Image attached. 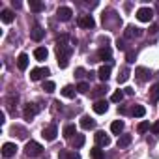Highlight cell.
Masks as SVG:
<instances>
[{
	"label": "cell",
	"mask_w": 159,
	"mask_h": 159,
	"mask_svg": "<svg viewBox=\"0 0 159 159\" xmlns=\"http://www.w3.org/2000/svg\"><path fill=\"white\" fill-rule=\"evenodd\" d=\"M41 152H43V146L39 142H36V140H30L25 146V153L28 157H38V155H41Z\"/></svg>",
	"instance_id": "obj_1"
},
{
	"label": "cell",
	"mask_w": 159,
	"mask_h": 159,
	"mask_svg": "<svg viewBox=\"0 0 159 159\" xmlns=\"http://www.w3.org/2000/svg\"><path fill=\"white\" fill-rule=\"evenodd\" d=\"M137 19L142 21V23H150V21L153 19V10H152V8H140V10L137 11Z\"/></svg>",
	"instance_id": "obj_2"
},
{
	"label": "cell",
	"mask_w": 159,
	"mask_h": 159,
	"mask_svg": "<svg viewBox=\"0 0 159 159\" xmlns=\"http://www.w3.org/2000/svg\"><path fill=\"white\" fill-rule=\"evenodd\" d=\"M56 135H58V129H56V124H49L47 127H43V139H45V140H49V142H52V140L56 139Z\"/></svg>",
	"instance_id": "obj_3"
},
{
	"label": "cell",
	"mask_w": 159,
	"mask_h": 159,
	"mask_svg": "<svg viewBox=\"0 0 159 159\" xmlns=\"http://www.w3.org/2000/svg\"><path fill=\"white\" fill-rule=\"evenodd\" d=\"M77 23H79V26H81V28H88V30L96 26V21H94L92 15H81V17L77 19Z\"/></svg>",
	"instance_id": "obj_4"
},
{
	"label": "cell",
	"mask_w": 159,
	"mask_h": 159,
	"mask_svg": "<svg viewBox=\"0 0 159 159\" xmlns=\"http://www.w3.org/2000/svg\"><path fill=\"white\" fill-rule=\"evenodd\" d=\"M71 15H73V11H71V8H67V6H60V8L56 10V17H58L60 21H69Z\"/></svg>",
	"instance_id": "obj_5"
},
{
	"label": "cell",
	"mask_w": 159,
	"mask_h": 159,
	"mask_svg": "<svg viewBox=\"0 0 159 159\" xmlns=\"http://www.w3.org/2000/svg\"><path fill=\"white\" fill-rule=\"evenodd\" d=\"M135 77L139 79L140 83H146L148 79L152 77V71H150L148 67H137V69H135Z\"/></svg>",
	"instance_id": "obj_6"
},
{
	"label": "cell",
	"mask_w": 159,
	"mask_h": 159,
	"mask_svg": "<svg viewBox=\"0 0 159 159\" xmlns=\"http://www.w3.org/2000/svg\"><path fill=\"white\" fill-rule=\"evenodd\" d=\"M47 75H49V69L47 67H34L30 71V79H32V81H39V79H43Z\"/></svg>",
	"instance_id": "obj_7"
},
{
	"label": "cell",
	"mask_w": 159,
	"mask_h": 159,
	"mask_svg": "<svg viewBox=\"0 0 159 159\" xmlns=\"http://www.w3.org/2000/svg\"><path fill=\"white\" fill-rule=\"evenodd\" d=\"M38 111H39V109H38L34 103H28V105L25 107V111H23V114H25V120H32V118L38 114Z\"/></svg>",
	"instance_id": "obj_8"
},
{
	"label": "cell",
	"mask_w": 159,
	"mask_h": 159,
	"mask_svg": "<svg viewBox=\"0 0 159 159\" xmlns=\"http://www.w3.org/2000/svg\"><path fill=\"white\" fill-rule=\"evenodd\" d=\"M96 142H98V146H109L111 144V137L105 131H98L96 133Z\"/></svg>",
	"instance_id": "obj_9"
},
{
	"label": "cell",
	"mask_w": 159,
	"mask_h": 159,
	"mask_svg": "<svg viewBox=\"0 0 159 159\" xmlns=\"http://www.w3.org/2000/svg\"><path fill=\"white\" fill-rule=\"evenodd\" d=\"M15 152H17V146H15L13 142H6V144L2 146V155H4V157H8V159H10V157H13V155H15Z\"/></svg>",
	"instance_id": "obj_10"
},
{
	"label": "cell",
	"mask_w": 159,
	"mask_h": 159,
	"mask_svg": "<svg viewBox=\"0 0 159 159\" xmlns=\"http://www.w3.org/2000/svg\"><path fill=\"white\" fill-rule=\"evenodd\" d=\"M30 38H32L34 41H41V39L45 38V30H43L41 26H38V25H36V26L30 30Z\"/></svg>",
	"instance_id": "obj_11"
},
{
	"label": "cell",
	"mask_w": 159,
	"mask_h": 159,
	"mask_svg": "<svg viewBox=\"0 0 159 159\" xmlns=\"http://www.w3.org/2000/svg\"><path fill=\"white\" fill-rule=\"evenodd\" d=\"M107 111H109V103H107L105 99H98L96 105H94V112H98V114H105Z\"/></svg>",
	"instance_id": "obj_12"
},
{
	"label": "cell",
	"mask_w": 159,
	"mask_h": 159,
	"mask_svg": "<svg viewBox=\"0 0 159 159\" xmlns=\"http://www.w3.org/2000/svg\"><path fill=\"white\" fill-rule=\"evenodd\" d=\"M98 77L101 79L103 83H107V81H109V77H111V66H101L99 71H98Z\"/></svg>",
	"instance_id": "obj_13"
},
{
	"label": "cell",
	"mask_w": 159,
	"mask_h": 159,
	"mask_svg": "<svg viewBox=\"0 0 159 159\" xmlns=\"http://www.w3.org/2000/svg\"><path fill=\"white\" fill-rule=\"evenodd\" d=\"M58 159H81L77 152H69V150H60L58 153Z\"/></svg>",
	"instance_id": "obj_14"
},
{
	"label": "cell",
	"mask_w": 159,
	"mask_h": 159,
	"mask_svg": "<svg viewBox=\"0 0 159 159\" xmlns=\"http://www.w3.org/2000/svg\"><path fill=\"white\" fill-rule=\"evenodd\" d=\"M144 32L140 30V28H137V26H127L125 28V38H140Z\"/></svg>",
	"instance_id": "obj_15"
},
{
	"label": "cell",
	"mask_w": 159,
	"mask_h": 159,
	"mask_svg": "<svg viewBox=\"0 0 159 159\" xmlns=\"http://www.w3.org/2000/svg\"><path fill=\"white\" fill-rule=\"evenodd\" d=\"M81 127L83 129H94L96 127V120L90 118V116H83L81 118Z\"/></svg>",
	"instance_id": "obj_16"
},
{
	"label": "cell",
	"mask_w": 159,
	"mask_h": 159,
	"mask_svg": "<svg viewBox=\"0 0 159 159\" xmlns=\"http://www.w3.org/2000/svg\"><path fill=\"white\" fill-rule=\"evenodd\" d=\"M0 19H2V23L10 25V23H13L15 15H13V11H11V10H2V13H0Z\"/></svg>",
	"instance_id": "obj_17"
},
{
	"label": "cell",
	"mask_w": 159,
	"mask_h": 159,
	"mask_svg": "<svg viewBox=\"0 0 159 159\" xmlns=\"http://www.w3.org/2000/svg\"><path fill=\"white\" fill-rule=\"evenodd\" d=\"M34 56H36V60L43 62V60H47V56H49V51H47L45 47H38V49L34 51Z\"/></svg>",
	"instance_id": "obj_18"
},
{
	"label": "cell",
	"mask_w": 159,
	"mask_h": 159,
	"mask_svg": "<svg viewBox=\"0 0 159 159\" xmlns=\"http://www.w3.org/2000/svg\"><path fill=\"white\" fill-rule=\"evenodd\" d=\"M17 66H19V69L21 71H25L26 67H28V54H19V58H17Z\"/></svg>",
	"instance_id": "obj_19"
},
{
	"label": "cell",
	"mask_w": 159,
	"mask_h": 159,
	"mask_svg": "<svg viewBox=\"0 0 159 159\" xmlns=\"http://www.w3.org/2000/svg\"><path fill=\"white\" fill-rule=\"evenodd\" d=\"M111 131H112L114 135H120V133L124 131V122H122V120H114V122L111 124Z\"/></svg>",
	"instance_id": "obj_20"
},
{
	"label": "cell",
	"mask_w": 159,
	"mask_h": 159,
	"mask_svg": "<svg viewBox=\"0 0 159 159\" xmlns=\"http://www.w3.org/2000/svg\"><path fill=\"white\" fill-rule=\"evenodd\" d=\"M75 92H77V88H73L71 84H67V86L62 88V96H64V98H69V99L75 98Z\"/></svg>",
	"instance_id": "obj_21"
},
{
	"label": "cell",
	"mask_w": 159,
	"mask_h": 159,
	"mask_svg": "<svg viewBox=\"0 0 159 159\" xmlns=\"http://www.w3.org/2000/svg\"><path fill=\"white\" fill-rule=\"evenodd\" d=\"M11 133L17 135L19 139H26V135H28V131H26L25 127H21V125H13V127H11Z\"/></svg>",
	"instance_id": "obj_22"
},
{
	"label": "cell",
	"mask_w": 159,
	"mask_h": 159,
	"mask_svg": "<svg viewBox=\"0 0 159 159\" xmlns=\"http://www.w3.org/2000/svg\"><path fill=\"white\" fill-rule=\"evenodd\" d=\"M131 144V135H120L118 139V148H127Z\"/></svg>",
	"instance_id": "obj_23"
},
{
	"label": "cell",
	"mask_w": 159,
	"mask_h": 159,
	"mask_svg": "<svg viewBox=\"0 0 159 159\" xmlns=\"http://www.w3.org/2000/svg\"><path fill=\"white\" fill-rule=\"evenodd\" d=\"M90 157L92 159H105V153H103V150L99 146H96V148L90 150Z\"/></svg>",
	"instance_id": "obj_24"
},
{
	"label": "cell",
	"mask_w": 159,
	"mask_h": 159,
	"mask_svg": "<svg viewBox=\"0 0 159 159\" xmlns=\"http://www.w3.org/2000/svg\"><path fill=\"white\" fill-rule=\"evenodd\" d=\"M43 2H39V0H30V10L34 11V13H39V11H43Z\"/></svg>",
	"instance_id": "obj_25"
},
{
	"label": "cell",
	"mask_w": 159,
	"mask_h": 159,
	"mask_svg": "<svg viewBox=\"0 0 159 159\" xmlns=\"http://www.w3.org/2000/svg\"><path fill=\"white\" fill-rule=\"evenodd\" d=\"M129 67H122V71H120V75H118V84H124L127 79H129Z\"/></svg>",
	"instance_id": "obj_26"
},
{
	"label": "cell",
	"mask_w": 159,
	"mask_h": 159,
	"mask_svg": "<svg viewBox=\"0 0 159 159\" xmlns=\"http://www.w3.org/2000/svg\"><path fill=\"white\" fill-rule=\"evenodd\" d=\"M98 58L99 60H111V49L109 47H101L99 52H98Z\"/></svg>",
	"instance_id": "obj_27"
},
{
	"label": "cell",
	"mask_w": 159,
	"mask_h": 159,
	"mask_svg": "<svg viewBox=\"0 0 159 159\" xmlns=\"http://www.w3.org/2000/svg\"><path fill=\"white\" fill-rule=\"evenodd\" d=\"M107 84H101V86H98V88H94V92H92V98H101V96H105L107 94Z\"/></svg>",
	"instance_id": "obj_28"
},
{
	"label": "cell",
	"mask_w": 159,
	"mask_h": 159,
	"mask_svg": "<svg viewBox=\"0 0 159 159\" xmlns=\"http://www.w3.org/2000/svg\"><path fill=\"white\" fill-rule=\"evenodd\" d=\"M131 114H133V116H137V118H142V116L146 114V109H144L142 105H135V107L131 109Z\"/></svg>",
	"instance_id": "obj_29"
},
{
	"label": "cell",
	"mask_w": 159,
	"mask_h": 159,
	"mask_svg": "<svg viewBox=\"0 0 159 159\" xmlns=\"http://www.w3.org/2000/svg\"><path fill=\"white\" fill-rule=\"evenodd\" d=\"M150 98H152V101H159V83H155L150 88Z\"/></svg>",
	"instance_id": "obj_30"
},
{
	"label": "cell",
	"mask_w": 159,
	"mask_h": 159,
	"mask_svg": "<svg viewBox=\"0 0 159 159\" xmlns=\"http://www.w3.org/2000/svg\"><path fill=\"white\" fill-rule=\"evenodd\" d=\"M73 135H77V127L75 125H66L64 127V137L66 139H71Z\"/></svg>",
	"instance_id": "obj_31"
},
{
	"label": "cell",
	"mask_w": 159,
	"mask_h": 159,
	"mask_svg": "<svg viewBox=\"0 0 159 159\" xmlns=\"http://www.w3.org/2000/svg\"><path fill=\"white\" fill-rule=\"evenodd\" d=\"M124 96H125V92H122V90H116V92L111 96V101H112V103H120V101L124 99Z\"/></svg>",
	"instance_id": "obj_32"
},
{
	"label": "cell",
	"mask_w": 159,
	"mask_h": 159,
	"mask_svg": "<svg viewBox=\"0 0 159 159\" xmlns=\"http://www.w3.org/2000/svg\"><path fill=\"white\" fill-rule=\"evenodd\" d=\"M54 88H56V86H54V83H52V81H45V83H43V90H45L47 94H52V92H54Z\"/></svg>",
	"instance_id": "obj_33"
},
{
	"label": "cell",
	"mask_w": 159,
	"mask_h": 159,
	"mask_svg": "<svg viewBox=\"0 0 159 159\" xmlns=\"http://www.w3.org/2000/svg\"><path fill=\"white\" fill-rule=\"evenodd\" d=\"M75 88H77V92H81V94H86V92L90 90V84H88V83H79Z\"/></svg>",
	"instance_id": "obj_34"
},
{
	"label": "cell",
	"mask_w": 159,
	"mask_h": 159,
	"mask_svg": "<svg viewBox=\"0 0 159 159\" xmlns=\"http://www.w3.org/2000/svg\"><path fill=\"white\" fill-rule=\"evenodd\" d=\"M84 140H86V139H84V135H77V137H75L73 146H75V148H81V146H84Z\"/></svg>",
	"instance_id": "obj_35"
},
{
	"label": "cell",
	"mask_w": 159,
	"mask_h": 159,
	"mask_svg": "<svg viewBox=\"0 0 159 159\" xmlns=\"http://www.w3.org/2000/svg\"><path fill=\"white\" fill-rule=\"evenodd\" d=\"M150 127H152V125H150L148 122H140V124H139V127H137V131H139V133H146Z\"/></svg>",
	"instance_id": "obj_36"
},
{
	"label": "cell",
	"mask_w": 159,
	"mask_h": 159,
	"mask_svg": "<svg viewBox=\"0 0 159 159\" xmlns=\"http://www.w3.org/2000/svg\"><path fill=\"white\" fill-rule=\"evenodd\" d=\"M17 101H19V98H17V96H10V98H8V105H10V109H11V111L15 109Z\"/></svg>",
	"instance_id": "obj_37"
},
{
	"label": "cell",
	"mask_w": 159,
	"mask_h": 159,
	"mask_svg": "<svg viewBox=\"0 0 159 159\" xmlns=\"http://www.w3.org/2000/svg\"><path fill=\"white\" fill-rule=\"evenodd\" d=\"M84 73H86V71H84L83 67H77V69H75V77H77V79H83Z\"/></svg>",
	"instance_id": "obj_38"
},
{
	"label": "cell",
	"mask_w": 159,
	"mask_h": 159,
	"mask_svg": "<svg viewBox=\"0 0 159 159\" xmlns=\"http://www.w3.org/2000/svg\"><path fill=\"white\" fill-rule=\"evenodd\" d=\"M135 56H137V54H135L133 51H127V56H125V58H127V64H133V62H135Z\"/></svg>",
	"instance_id": "obj_39"
},
{
	"label": "cell",
	"mask_w": 159,
	"mask_h": 159,
	"mask_svg": "<svg viewBox=\"0 0 159 159\" xmlns=\"http://www.w3.org/2000/svg\"><path fill=\"white\" fill-rule=\"evenodd\" d=\"M150 129H152V133H155V135H159V122H155V124H153V125H152Z\"/></svg>",
	"instance_id": "obj_40"
},
{
	"label": "cell",
	"mask_w": 159,
	"mask_h": 159,
	"mask_svg": "<svg viewBox=\"0 0 159 159\" xmlns=\"http://www.w3.org/2000/svg\"><path fill=\"white\" fill-rule=\"evenodd\" d=\"M116 47H118L120 51H125V45H124V41H122V39H118V41H116Z\"/></svg>",
	"instance_id": "obj_41"
},
{
	"label": "cell",
	"mask_w": 159,
	"mask_h": 159,
	"mask_svg": "<svg viewBox=\"0 0 159 159\" xmlns=\"http://www.w3.org/2000/svg\"><path fill=\"white\" fill-rule=\"evenodd\" d=\"M125 94H127V96H133V94H135V90H133V88H125Z\"/></svg>",
	"instance_id": "obj_42"
},
{
	"label": "cell",
	"mask_w": 159,
	"mask_h": 159,
	"mask_svg": "<svg viewBox=\"0 0 159 159\" xmlns=\"http://www.w3.org/2000/svg\"><path fill=\"white\" fill-rule=\"evenodd\" d=\"M0 122H2V124L6 122V114H4V112H0Z\"/></svg>",
	"instance_id": "obj_43"
}]
</instances>
